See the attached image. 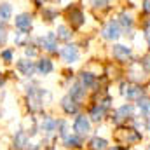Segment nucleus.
Masks as SVG:
<instances>
[{"label":"nucleus","instance_id":"f257e3e1","mask_svg":"<svg viewBox=\"0 0 150 150\" xmlns=\"http://www.w3.org/2000/svg\"><path fill=\"white\" fill-rule=\"evenodd\" d=\"M145 134L143 131L136 129L134 126L131 124H124V126H119V127H113V140L115 143H120V145H126V147H136L143 142Z\"/></svg>","mask_w":150,"mask_h":150},{"label":"nucleus","instance_id":"f03ea898","mask_svg":"<svg viewBox=\"0 0 150 150\" xmlns=\"http://www.w3.org/2000/svg\"><path fill=\"white\" fill-rule=\"evenodd\" d=\"M136 117H140V115L136 112L134 103L124 101L119 107H113V110L108 115V120H110V124L113 127H119V126H124V124H131Z\"/></svg>","mask_w":150,"mask_h":150},{"label":"nucleus","instance_id":"7ed1b4c3","mask_svg":"<svg viewBox=\"0 0 150 150\" xmlns=\"http://www.w3.org/2000/svg\"><path fill=\"white\" fill-rule=\"evenodd\" d=\"M110 56H112L113 61L117 65H120V67H127L129 63L138 59V54L134 52V47L129 42L127 44H124V42L110 44Z\"/></svg>","mask_w":150,"mask_h":150},{"label":"nucleus","instance_id":"20e7f679","mask_svg":"<svg viewBox=\"0 0 150 150\" xmlns=\"http://www.w3.org/2000/svg\"><path fill=\"white\" fill-rule=\"evenodd\" d=\"M149 93L147 84H136V82H129L127 79H120L119 80V94L122 96L124 101L134 103L136 100H140L143 94Z\"/></svg>","mask_w":150,"mask_h":150},{"label":"nucleus","instance_id":"39448f33","mask_svg":"<svg viewBox=\"0 0 150 150\" xmlns=\"http://www.w3.org/2000/svg\"><path fill=\"white\" fill-rule=\"evenodd\" d=\"M115 19L119 21V25H120V28H122V33H124V37L127 38L129 42L136 38L138 19H136V16L133 14V11H131V9H127V7L120 9V11L115 14Z\"/></svg>","mask_w":150,"mask_h":150},{"label":"nucleus","instance_id":"423d86ee","mask_svg":"<svg viewBox=\"0 0 150 150\" xmlns=\"http://www.w3.org/2000/svg\"><path fill=\"white\" fill-rule=\"evenodd\" d=\"M100 37H101V40L110 42V44L120 42V38L124 37V33H122V28H120L119 21L115 19V16L108 18V19L103 23V26H101V30H100Z\"/></svg>","mask_w":150,"mask_h":150},{"label":"nucleus","instance_id":"0eeeda50","mask_svg":"<svg viewBox=\"0 0 150 150\" xmlns=\"http://www.w3.org/2000/svg\"><path fill=\"white\" fill-rule=\"evenodd\" d=\"M65 16H67V25L72 30H80L86 25V12L79 4H70L65 9Z\"/></svg>","mask_w":150,"mask_h":150},{"label":"nucleus","instance_id":"6e6552de","mask_svg":"<svg viewBox=\"0 0 150 150\" xmlns=\"http://www.w3.org/2000/svg\"><path fill=\"white\" fill-rule=\"evenodd\" d=\"M35 44L38 45V49H42V51H45L47 54H51V56H59V40L56 37V33L54 32H47V33H44V35H40V37L35 38Z\"/></svg>","mask_w":150,"mask_h":150},{"label":"nucleus","instance_id":"1a4fd4ad","mask_svg":"<svg viewBox=\"0 0 150 150\" xmlns=\"http://www.w3.org/2000/svg\"><path fill=\"white\" fill-rule=\"evenodd\" d=\"M72 131L77 133V134H80L82 138H87L93 133V122L87 117V113L80 112L79 115H75L74 120H72Z\"/></svg>","mask_w":150,"mask_h":150},{"label":"nucleus","instance_id":"9d476101","mask_svg":"<svg viewBox=\"0 0 150 150\" xmlns=\"http://www.w3.org/2000/svg\"><path fill=\"white\" fill-rule=\"evenodd\" d=\"M38 131L44 134L45 140H51L58 131V119L52 115H42V119L38 120Z\"/></svg>","mask_w":150,"mask_h":150},{"label":"nucleus","instance_id":"9b49d317","mask_svg":"<svg viewBox=\"0 0 150 150\" xmlns=\"http://www.w3.org/2000/svg\"><path fill=\"white\" fill-rule=\"evenodd\" d=\"M59 58H61L67 65H75V63H79V61H80V49H79V45H77V44H72V42L65 44V45L59 49Z\"/></svg>","mask_w":150,"mask_h":150},{"label":"nucleus","instance_id":"f8f14e48","mask_svg":"<svg viewBox=\"0 0 150 150\" xmlns=\"http://www.w3.org/2000/svg\"><path fill=\"white\" fill-rule=\"evenodd\" d=\"M59 108L63 110L65 115H68V117H75V115H79V113L82 112V103L80 101H77L75 98H72L68 93L59 100Z\"/></svg>","mask_w":150,"mask_h":150},{"label":"nucleus","instance_id":"ddd939ff","mask_svg":"<svg viewBox=\"0 0 150 150\" xmlns=\"http://www.w3.org/2000/svg\"><path fill=\"white\" fill-rule=\"evenodd\" d=\"M16 70L25 79H32L33 75L37 74V61H33L30 58H23V59L16 61Z\"/></svg>","mask_w":150,"mask_h":150},{"label":"nucleus","instance_id":"4468645a","mask_svg":"<svg viewBox=\"0 0 150 150\" xmlns=\"http://www.w3.org/2000/svg\"><path fill=\"white\" fill-rule=\"evenodd\" d=\"M61 145L68 150H82L84 145H86V138H82L80 134H77V133L72 131L70 134H67V136L61 140Z\"/></svg>","mask_w":150,"mask_h":150},{"label":"nucleus","instance_id":"2eb2a0df","mask_svg":"<svg viewBox=\"0 0 150 150\" xmlns=\"http://www.w3.org/2000/svg\"><path fill=\"white\" fill-rule=\"evenodd\" d=\"M14 26L19 30V32H30L32 26H33V16L30 12H21L16 16L14 19Z\"/></svg>","mask_w":150,"mask_h":150},{"label":"nucleus","instance_id":"dca6fc26","mask_svg":"<svg viewBox=\"0 0 150 150\" xmlns=\"http://www.w3.org/2000/svg\"><path fill=\"white\" fill-rule=\"evenodd\" d=\"M68 94L72 96V98H75L77 101H80V103H84L86 100H87V96H89V91L75 79L74 82H72V86H70V89H68Z\"/></svg>","mask_w":150,"mask_h":150},{"label":"nucleus","instance_id":"f3484780","mask_svg":"<svg viewBox=\"0 0 150 150\" xmlns=\"http://www.w3.org/2000/svg\"><path fill=\"white\" fill-rule=\"evenodd\" d=\"M54 72V61L49 58V56H42L38 58L37 61V74L45 77V75H51Z\"/></svg>","mask_w":150,"mask_h":150},{"label":"nucleus","instance_id":"a211bd4d","mask_svg":"<svg viewBox=\"0 0 150 150\" xmlns=\"http://www.w3.org/2000/svg\"><path fill=\"white\" fill-rule=\"evenodd\" d=\"M86 145H87V150H108L110 149V142L107 138H103V136H98V134L91 136Z\"/></svg>","mask_w":150,"mask_h":150},{"label":"nucleus","instance_id":"6ab92c4d","mask_svg":"<svg viewBox=\"0 0 150 150\" xmlns=\"http://www.w3.org/2000/svg\"><path fill=\"white\" fill-rule=\"evenodd\" d=\"M134 107H136V112L142 119H145L147 115H150V91L147 94H143L140 100L134 101Z\"/></svg>","mask_w":150,"mask_h":150},{"label":"nucleus","instance_id":"aec40b11","mask_svg":"<svg viewBox=\"0 0 150 150\" xmlns=\"http://www.w3.org/2000/svg\"><path fill=\"white\" fill-rule=\"evenodd\" d=\"M56 37L59 42H63V44H68V42H72V38H74V30L68 26V25H58V28H56Z\"/></svg>","mask_w":150,"mask_h":150},{"label":"nucleus","instance_id":"412c9836","mask_svg":"<svg viewBox=\"0 0 150 150\" xmlns=\"http://www.w3.org/2000/svg\"><path fill=\"white\" fill-rule=\"evenodd\" d=\"M28 145H30L28 133H26V131H18V133L14 134V142H12L14 150H26Z\"/></svg>","mask_w":150,"mask_h":150},{"label":"nucleus","instance_id":"4be33fe9","mask_svg":"<svg viewBox=\"0 0 150 150\" xmlns=\"http://www.w3.org/2000/svg\"><path fill=\"white\" fill-rule=\"evenodd\" d=\"M89 7L94 12H110L113 9L112 0H89Z\"/></svg>","mask_w":150,"mask_h":150},{"label":"nucleus","instance_id":"5701e85b","mask_svg":"<svg viewBox=\"0 0 150 150\" xmlns=\"http://www.w3.org/2000/svg\"><path fill=\"white\" fill-rule=\"evenodd\" d=\"M138 26H140V32H142V37H143V42H145L147 49H150V21H149V18L138 19Z\"/></svg>","mask_w":150,"mask_h":150},{"label":"nucleus","instance_id":"b1692460","mask_svg":"<svg viewBox=\"0 0 150 150\" xmlns=\"http://www.w3.org/2000/svg\"><path fill=\"white\" fill-rule=\"evenodd\" d=\"M72 133V124L67 120V119H58V131H56V136L59 140H63L67 134Z\"/></svg>","mask_w":150,"mask_h":150},{"label":"nucleus","instance_id":"393cba45","mask_svg":"<svg viewBox=\"0 0 150 150\" xmlns=\"http://www.w3.org/2000/svg\"><path fill=\"white\" fill-rule=\"evenodd\" d=\"M58 16H59V11L56 9V7H42V21H45V23H52L54 19H58Z\"/></svg>","mask_w":150,"mask_h":150},{"label":"nucleus","instance_id":"a878e982","mask_svg":"<svg viewBox=\"0 0 150 150\" xmlns=\"http://www.w3.org/2000/svg\"><path fill=\"white\" fill-rule=\"evenodd\" d=\"M138 63H140V67L143 68V72L150 75V49H147L143 54L138 56Z\"/></svg>","mask_w":150,"mask_h":150},{"label":"nucleus","instance_id":"bb28decb","mask_svg":"<svg viewBox=\"0 0 150 150\" xmlns=\"http://www.w3.org/2000/svg\"><path fill=\"white\" fill-rule=\"evenodd\" d=\"M11 16H12V5L7 4V2L0 4V19L2 21H9Z\"/></svg>","mask_w":150,"mask_h":150},{"label":"nucleus","instance_id":"cd10ccee","mask_svg":"<svg viewBox=\"0 0 150 150\" xmlns=\"http://www.w3.org/2000/svg\"><path fill=\"white\" fill-rule=\"evenodd\" d=\"M14 42H16V45H19V47H26V45L30 44V33H28V32H19V33H16Z\"/></svg>","mask_w":150,"mask_h":150},{"label":"nucleus","instance_id":"c85d7f7f","mask_svg":"<svg viewBox=\"0 0 150 150\" xmlns=\"http://www.w3.org/2000/svg\"><path fill=\"white\" fill-rule=\"evenodd\" d=\"M38 45L37 44H28L26 47H25V56L26 58H30V59H33V58H37L38 56Z\"/></svg>","mask_w":150,"mask_h":150},{"label":"nucleus","instance_id":"c756f323","mask_svg":"<svg viewBox=\"0 0 150 150\" xmlns=\"http://www.w3.org/2000/svg\"><path fill=\"white\" fill-rule=\"evenodd\" d=\"M140 16L142 18H150V0H142V4H140Z\"/></svg>","mask_w":150,"mask_h":150},{"label":"nucleus","instance_id":"7c9ffc66","mask_svg":"<svg viewBox=\"0 0 150 150\" xmlns=\"http://www.w3.org/2000/svg\"><path fill=\"white\" fill-rule=\"evenodd\" d=\"M0 56H2V59H4L5 63H11V61H12V56H14V52H12V49H4Z\"/></svg>","mask_w":150,"mask_h":150},{"label":"nucleus","instance_id":"2f4dec72","mask_svg":"<svg viewBox=\"0 0 150 150\" xmlns=\"http://www.w3.org/2000/svg\"><path fill=\"white\" fill-rule=\"evenodd\" d=\"M7 42V30H5V25L0 23V45H4Z\"/></svg>","mask_w":150,"mask_h":150},{"label":"nucleus","instance_id":"473e14b6","mask_svg":"<svg viewBox=\"0 0 150 150\" xmlns=\"http://www.w3.org/2000/svg\"><path fill=\"white\" fill-rule=\"evenodd\" d=\"M108 150H131V149L126 147V145H120V143H113V145H110Z\"/></svg>","mask_w":150,"mask_h":150},{"label":"nucleus","instance_id":"72a5a7b5","mask_svg":"<svg viewBox=\"0 0 150 150\" xmlns=\"http://www.w3.org/2000/svg\"><path fill=\"white\" fill-rule=\"evenodd\" d=\"M143 126H145V131L150 134V115H147V117L143 119Z\"/></svg>","mask_w":150,"mask_h":150},{"label":"nucleus","instance_id":"f704fd0d","mask_svg":"<svg viewBox=\"0 0 150 150\" xmlns=\"http://www.w3.org/2000/svg\"><path fill=\"white\" fill-rule=\"evenodd\" d=\"M33 2H35V5H37L38 9H42V7H44V0H33Z\"/></svg>","mask_w":150,"mask_h":150},{"label":"nucleus","instance_id":"c9c22d12","mask_svg":"<svg viewBox=\"0 0 150 150\" xmlns=\"http://www.w3.org/2000/svg\"><path fill=\"white\" fill-rule=\"evenodd\" d=\"M4 82H5V77H4V74H0V87L4 86Z\"/></svg>","mask_w":150,"mask_h":150},{"label":"nucleus","instance_id":"e433bc0d","mask_svg":"<svg viewBox=\"0 0 150 150\" xmlns=\"http://www.w3.org/2000/svg\"><path fill=\"white\" fill-rule=\"evenodd\" d=\"M145 150H150V142L147 143V145H145Z\"/></svg>","mask_w":150,"mask_h":150},{"label":"nucleus","instance_id":"4c0bfd02","mask_svg":"<svg viewBox=\"0 0 150 150\" xmlns=\"http://www.w3.org/2000/svg\"><path fill=\"white\" fill-rule=\"evenodd\" d=\"M147 87H150V77H149V82H147Z\"/></svg>","mask_w":150,"mask_h":150},{"label":"nucleus","instance_id":"58836bf2","mask_svg":"<svg viewBox=\"0 0 150 150\" xmlns=\"http://www.w3.org/2000/svg\"><path fill=\"white\" fill-rule=\"evenodd\" d=\"M0 117H2V110H0Z\"/></svg>","mask_w":150,"mask_h":150},{"label":"nucleus","instance_id":"ea45409f","mask_svg":"<svg viewBox=\"0 0 150 150\" xmlns=\"http://www.w3.org/2000/svg\"><path fill=\"white\" fill-rule=\"evenodd\" d=\"M149 21H150V18H149Z\"/></svg>","mask_w":150,"mask_h":150}]
</instances>
